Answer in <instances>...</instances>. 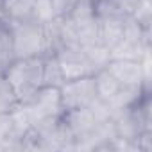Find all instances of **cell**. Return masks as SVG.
<instances>
[{
  "label": "cell",
  "instance_id": "6da1fadb",
  "mask_svg": "<svg viewBox=\"0 0 152 152\" xmlns=\"http://www.w3.org/2000/svg\"><path fill=\"white\" fill-rule=\"evenodd\" d=\"M2 75L15 90L18 100L27 102L39 88H43V56L16 57Z\"/></svg>",
  "mask_w": 152,
  "mask_h": 152
},
{
  "label": "cell",
  "instance_id": "7a4b0ae2",
  "mask_svg": "<svg viewBox=\"0 0 152 152\" xmlns=\"http://www.w3.org/2000/svg\"><path fill=\"white\" fill-rule=\"evenodd\" d=\"M16 57H34L50 52L45 23L39 20L9 22Z\"/></svg>",
  "mask_w": 152,
  "mask_h": 152
},
{
  "label": "cell",
  "instance_id": "3957f363",
  "mask_svg": "<svg viewBox=\"0 0 152 152\" xmlns=\"http://www.w3.org/2000/svg\"><path fill=\"white\" fill-rule=\"evenodd\" d=\"M23 104L29 109V115H31L34 125L39 124V122L59 118L64 113L63 104H61L59 88H54V86H43V88H39Z\"/></svg>",
  "mask_w": 152,
  "mask_h": 152
},
{
  "label": "cell",
  "instance_id": "277c9868",
  "mask_svg": "<svg viewBox=\"0 0 152 152\" xmlns=\"http://www.w3.org/2000/svg\"><path fill=\"white\" fill-rule=\"evenodd\" d=\"M59 95H61V104H63L64 111L79 109V107H88L97 99V90H95L93 75H86V77H77V79L64 81L59 86Z\"/></svg>",
  "mask_w": 152,
  "mask_h": 152
},
{
  "label": "cell",
  "instance_id": "5b68a950",
  "mask_svg": "<svg viewBox=\"0 0 152 152\" xmlns=\"http://www.w3.org/2000/svg\"><path fill=\"white\" fill-rule=\"evenodd\" d=\"M54 54H56L57 63L61 66L64 81L77 79V77H86V75H93L97 72L83 47L66 45V47L57 48Z\"/></svg>",
  "mask_w": 152,
  "mask_h": 152
},
{
  "label": "cell",
  "instance_id": "8992f818",
  "mask_svg": "<svg viewBox=\"0 0 152 152\" xmlns=\"http://www.w3.org/2000/svg\"><path fill=\"white\" fill-rule=\"evenodd\" d=\"M106 68L124 86L150 88V70H147L140 59H109Z\"/></svg>",
  "mask_w": 152,
  "mask_h": 152
},
{
  "label": "cell",
  "instance_id": "52a82bcc",
  "mask_svg": "<svg viewBox=\"0 0 152 152\" xmlns=\"http://www.w3.org/2000/svg\"><path fill=\"white\" fill-rule=\"evenodd\" d=\"M61 118H63L68 132L73 138V148H75V143H79L86 136H90L91 131L95 129V125L99 124L90 107H79V109L64 111Z\"/></svg>",
  "mask_w": 152,
  "mask_h": 152
},
{
  "label": "cell",
  "instance_id": "ba28073f",
  "mask_svg": "<svg viewBox=\"0 0 152 152\" xmlns=\"http://www.w3.org/2000/svg\"><path fill=\"white\" fill-rule=\"evenodd\" d=\"M141 2L143 0H91V7L97 20L102 18L129 20L134 16Z\"/></svg>",
  "mask_w": 152,
  "mask_h": 152
},
{
  "label": "cell",
  "instance_id": "9c48e42d",
  "mask_svg": "<svg viewBox=\"0 0 152 152\" xmlns=\"http://www.w3.org/2000/svg\"><path fill=\"white\" fill-rule=\"evenodd\" d=\"M127 20L118 18H102L97 20V39L102 43L107 50H111L115 45H118L124 38Z\"/></svg>",
  "mask_w": 152,
  "mask_h": 152
},
{
  "label": "cell",
  "instance_id": "30bf717a",
  "mask_svg": "<svg viewBox=\"0 0 152 152\" xmlns=\"http://www.w3.org/2000/svg\"><path fill=\"white\" fill-rule=\"evenodd\" d=\"M4 18L6 22L36 20L34 0H4Z\"/></svg>",
  "mask_w": 152,
  "mask_h": 152
},
{
  "label": "cell",
  "instance_id": "8fae6325",
  "mask_svg": "<svg viewBox=\"0 0 152 152\" xmlns=\"http://www.w3.org/2000/svg\"><path fill=\"white\" fill-rule=\"evenodd\" d=\"M16 59L15 56V43H13V32L11 25L6 20H0V73Z\"/></svg>",
  "mask_w": 152,
  "mask_h": 152
},
{
  "label": "cell",
  "instance_id": "7c38bea8",
  "mask_svg": "<svg viewBox=\"0 0 152 152\" xmlns=\"http://www.w3.org/2000/svg\"><path fill=\"white\" fill-rule=\"evenodd\" d=\"M64 83L61 66L57 63V57L54 52H48L43 56V86H54L59 88Z\"/></svg>",
  "mask_w": 152,
  "mask_h": 152
},
{
  "label": "cell",
  "instance_id": "4fadbf2b",
  "mask_svg": "<svg viewBox=\"0 0 152 152\" xmlns=\"http://www.w3.org/2000/svg\"><path fill=\"white\" fill-rule=\"evenodd\" d=\"M20 104L15 90L7 83V79L0 73V113H9Z\"/></svg>",
  "mask_w": 152,
  "mask_h": 152
},
{
  "label": "cell",
  "instance_id": "5bb4252c",
  "mask_svg": "<svg viewBox=\"0 0 152 152\" xmlns=\"http://www.w3.org/2000/svg\"><path fill=\"white\" fill-rule=\"evenodd\" d=\"M50 2H52V9L56 16H66L72 6L75 4V0H50Z\"/></svg>",
  "mask_w": 152,
  "mask_h": 152
},
{
  "label": "cell",
  "instance_id": "9a60e30c",
  "mask_svg": "<svg viewBox=\"0 0 152 152\" xmlns=\"http://www.w3.org/2000/svg\"><path fill=\"white\" fill-rule=\"evenodd\" d=\"M0 20H6L4 18V0H0Z\"/></svg>",
  "mask_w": 152,
  "mask_h": 152
}]
</instances>
